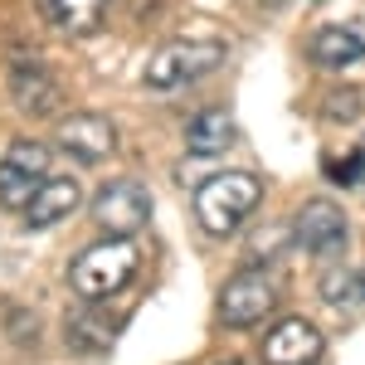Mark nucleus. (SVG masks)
Masks as SVG:
<instances>
[{
  "label": "nucleus",
  "mask_w": 365,
  "mask_h": 365,
  "mask_svg": "<svg viewBox=\"0 0 365 365\" xmlns=\"http://www.w3.org/2000/svg\"><path fill=\"white\" fill-rule=\"evenodd\" d=\"M141 268V253L132 239H103V244H93L73 258V268H68V287L88 297V302H103V297H117L127 282L137 278Z\"/></svg>",
  "instance_id": "f257e3e1"
},
{
  "label": "nucleus",
  "mask_w": 365,
  "mask_h": 365,
  "mask_svg": "<svg viewBox=\"0 0 365 365\" xmlns=\"http://www.w3.org/2000/svg\"><path fill=\"white\" fill-rule=\"evenodd\" d=\"M258 200H263V185H258L253 170H225V175H210V180L200 185L195 220H200L205 234L225 239V234H234V229L258 210Z\"/></svg>",
  "instance_id": "f03ea898"
},
{
  "label": "nucleus",
  "mask_w": 365,
  "mask_h": 365,
  "mask_svg": "<svg viewBox=\"0 0 365 365\" xmlns=\"http://www.w3.org/2000/svg\"><path fill=\"white\" fill-rule=\"evenodd\" d=\"M225 39H170L161 44L156 54L146 58V88H180V83H195L205 73H215L220 63H225Z\"/></svg>",
  "instance_id": "7ed1b4c3"
},
{
  "label": "nucleus",
  "mask_w": 365,
  "mask_h": 365,
  "mask_svg": "<svg viewBox=\"0 0 365 365\" xmlns=\"http://www.w3.org/2000/svg\"><path fill=\"white\" fill-rule=\"evenodd\" d=\"M44 180H49V146L44 141H10V151L0 161V205L25 210Z\"/></svg>",
  "instance_id": "20e7f679"
},
{
  "label": "nucleus",
  "mask_w": 365,
  "mask_h": 365,
  "mask_svg": "<svg viewBox=\"0 0 365 365\" xmlns=\"http://www.w3.org/2000/svg\"><path fill=\"white\" fill-rule=\"evenodd\" d=\"M278 307V287L268 273H258V268H244V273H234L225 282V292H220V322L225 327H258L268 312Z\"/></svg>",
  "instance_id": "39448f33"
},
{
  "label": "nucleus",
  "mask_w": 365,
  "mask_h": 365,
  "mask_svg": "<svg viewBox=\"0 0 365 365\" xmlns=\"http://www.w3.org/2000/svg\"><path fill=\"white\" fill-rule=\"evenodd\" d=\"M93 220H98V229H108L117 239H132L151 220V190L137 185V180H113L93 200Z\"/></svg>",
  "instance_id": "423d86ee"
},
{
  "label": "nucleus",
  "mask_w": 365,
  "mask_h": 365,
  "mask_svg": "<svg viewBox=\"0 0 365 365\" xmlns=\"http://www.w3.org/2000/svg\"><path fill=\"white\" fill-rule=\"evenodd\" d=\"M54 141L73 156V161L98 166L103 156H113V151H117V127H113V117H103V113H73V117L58 122Z\"/></svg>",
  "instance_id": "0eeeda50"
},
{
  "label": "nucleus",
  "mask_w": 365,
  "mask_h": 365,
  "mask_svg": "<svg viewBox=\"0 0 365 365\" xmlns=\"http://www.w3.org/2000/svg\"><path fill=\"white\" fill-rule=\"evenodd\" d=\"M292 239L302 244L307 253H341L346 249V215H341V205L331 200H307L302 210H297V220H292Z\"/></svg>",
  "instance_id": "6e6552de"
},
{
  "label": "nucleus",
  "mask_w": 365,
  "mask_h": 365,
  "mask_svg": "<svg viewBox=\"0 0 365 365\" xmlns=\"http://www.w3.org/2000/svg\"><path fill=\"white\" fill-rule=\"evenodd\" d=\"M263 361L268 365H317L322 361V331L312 322H302V317H287V322H278L268 331Z\"/></svg>",
  "instance_id": "1a4fd4ad"
},
{
  "label": "nucleus",
  "mask_w": 365,
  "mask_h": 365,
  "mask_svg": "<svg viewBox=\"0 0 365 365\" xmlns=\"http://www.w3.org/2000/svg\"><path fill=\"white\" fill-rule=\"evenodd\" d=\"M78 200H83L78 180H68V175H58V180H44V185L34 190V200L25 205V225H29V229H49V225H58V220H68V215L78 210Z\"/></svg>",
  "instance_id": "9d476101"
},
{
  "label": "nucleus",
  "mask_w": 365,
  "mask_h": 365,
  "mask_svg": "<svg viewBox=\"0 0 365 365\" xmlns=\"http://www.w3.org/2000/svg\"><path fill=\"white\" fill-rule=\"evenodd\" d=\"M312 63H322V68H351V63H361L365 58V34L351 25H327L312 34L307 44Z\"/></svg>",
  "instance_id": "9b49d317"
},
{
  "label": "nucleus",
  "mask_w": 365,
  "mask_h": 365,
  "mask_svg": "<svg viewBox=\"0 0 365 365\" xmlns=\"http://www.w3.org/2000/svg\"><path fill=\"white\" fill-rule=\"evenodd\" d=\"M10 98H15V108H25L29 117H39V113H54L58 88L39 63H15V68H10Z\"/></svg>",
  "instance_id": "f8f14e48"
},
{
  "label": "nucleus",
  "mask_w": 365,
  "mask_h": 365,
  "mask_svg": "<svg viewBox=\"0 0 365 365\" xmlns=\"http://www.w3.org/2000/svg\"><path fill=\"white\" fill-rule=\"evenodd\" d=\"M185 146H190V156L200 161H210V156H225L229 146H234V117L225 108H205V113L190 122V132H185Z\"/></svg>",
  "instance_id": "ddd939ff"
},
{
  "label": "nucleus",
  "mask_w": 365,
  "mask_h": 365,
  "mask_svg": "<svg viewBox=\"0 0 365 365\" xmlns=\"http://www.w3.org/2000/svg\"><path fill=\"white\" fill-rule=\"evenodd\" d=\"M49 5V20L63 34H93L108 15V0H44Z\"/></svg>",
  "instance_id": "4468645a"
},
{
  "label": "nucleus",
  "mask_w": 365,
  "mask_h": 365,
  "mask_svg": "<svg viewBox=\"0 0 365 365\" xmlns=\"http://www.w3.org/2000/svg\"><path fill=\"white\" fill-rule=\"evenodd\" d=\"M322 297H327L331 307H356V302H365L361 297V273H327V278H322Z\"/></svg>",
  "instance_id": "2eb2a0df"
},
{
  "label": "nucleus",
  "mask_w": 365,
  "mask_h": 365,
  "mask_svg": "<svg viewBox=\"0 0 365 365\" xmlns=\"http://www.w3.org/2000/svg\"><path fill=\"white\" fill-rule=\"evenodd\" d=\"M327 175H331L336 185H361V190H365V141L351 151V156H346V161H331V166H327Z\"/></svg>",
  "instance_id": "dca6fc26"
},
{
  "label": "nucleus",
  "mask_w": 365,
  "mask_h": 365,
  "mask_svg": "<svg viewBox=\"0 0 365 365\" xmlns=\"http://www.w3.org/2000/svg\"><path fill=\"white\" fill-rule=\"evenodd\" d=\"M327 113H331V122H356V113H361V93H341V98H331Z\"/></svg>",
  "instance_id": "f3484780"
},
{
  "label": "nucleus",
  "mask_w": 365,
  "mask_h": 365,
  "mask_svg": "<svg viewBox=\"0 0 365 365\" xmlns=\"http://www.w3.org/2000/svg\"><path fill=\"white\" fill-rule=\"evenodd\" d=\"M361 297H365V268H361Z\"/></svg>",
  "instance_id": "a211bd4d"
},
{
  "label": "nucleus",
  "mask_w": 365,
  "mask_h": 365,
  "mask_svg": "<svg viewBox=\"0 0 365 365\" xmlns=\"http://www.w3.org/2000/svg\"><path fill=\"white\" fill-rule=\"evenodd\" d=\"M225 365H239V361H225Z\"/></svg>",
  "instance_id": "6ab92c4d"
}]
</instances>
